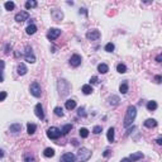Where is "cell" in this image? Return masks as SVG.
<instances>
[{
    "label": "cell",
    "mask_w": 162,
    "mask_h": 162,
    "mask_svg": "<svg viewBox=\"0 0 162 162\" xmlns=\"http://www.w3.org/2000/svg\"><path fill=\"white\" fill-rule=\"evenodd\" d=\"M98 71L100 74H106L108 71H109V67H108V65L106 64H100L98 66Z\"/></svg>",
    "instance_id": "cell-23"
},
{
    "label": "cell",
    "mask_w": 162,
    "mask_h": 162,
    "mask_svg": "<svg viewBox=\"0 0 162 162\" xmlns=\"http://www.w3.org/2000/svg\"><path fill=\"white\" fill-rule=\"evenodd\" d=\"M4 7H5L7 10H13V9L15 8V4L13 3V1H7V3L4 4Z\"/></svg>",
    "instance_id": "cell-34"
},
{
    "label": "cell",
    "mask_w": 162,
    "mask_h": 162,
    "mask_svg": "<svg viewBox=\"0 0 162 162\" xmlns=\"http://www.w3.org/2000/svg\"><path fill=\"white\" fill-rule=\"evenodd\" d=\"M77 114L80 115V117H82V118H84V117H86V113H85L84 108H80V109H79V112H77Z\"/></svg>",
    "instance_id": "cell-38"
},
{
    "label": "cell",
    "mask_w": 162,
    "mask_h": 162,
    "mask_svg": "<svg viewBox=\"0 0 162 162\" xmlns=\"http://www.w3.org/2000/svg\"><path fill=\"white\" fill-rule=\"evenodd\" d=\"M24 162H35V160L33 156H30L29 153H27V155L24 156Z\"/></svg>",
    "instance_id": "cell-35"
},
{
    "label": "cell",
    "mask_w": 162,
    "mask_h": 162,
    "mask_svg": "<svg viewBox=\"0 0 162 162\" xmlns=\"http://www.w3.org/2000/svg\"><path fill=\"white\" fill-rule=\"evenodd\" d=\"M37 7V1L35 0H29L25 3V9H32V8Z\"/></svg>",
    "instance_id": "cell-30"
},
{
    "label": "cell",
    "mask_w": 162,
    "mask_h": 162,
    "mask_svg": "<svg viewBox=\"0 0 162 162\" xmlns=\"http://www.w3.org/2000/svg\"><path fill=\"white\" fill-rule=\"evenodd\" d=\"M101 130H103V128L100 127V126H95V127H94V129H92V132H94L95 134L101 133Z\"/></svg>",
    "instance_id": "cell-37"
},
{
    "label": "cell",
    "mask_w": 162,
    "mask_h": 162,
    "mask_svg": "<svg viewBox=\"0 0 162 162\" xmlns=\"http://www.w3.org/2000/svg\"><path fill=\"white\" fill-rule=\"evenodd\" d=\"M143 153L142 152H134V153H132L130 155V157H129V160L132 162H135V161H138V160H142L143 158Z\"/></svg>",
    "instance_id": "cell-14"
},
{
    "label": "cell",
    "mask_w": 162,
    "mask_h": 162,
    "mask_svg": "<svg viewBox=\"0 0 162 162\" xmlns=\"http://www.w3.org/2000/svg\"><path fill=\"white\" fill-rule=\"evenodd\" d=\"M71 129H72V124H66V126H64V127H62V129H61V133H62V134H67L69 132H71Z\"/></svg>",
    "instance_id": "cell-29"
},
{
    "label": "cell",
    "mask_w": 162,
    "mask_h": 162,
    "mask_svg": "<svg viewBox=\"0 0 162 162\" xmlns=\"http://www.w3.org/2000/svg\"><path fill=\"white\" fill-rule=\"evenodd\" d=\"M4 66H5V62H4V61H0V82L4 81V75H3V72H4Z\"/></svg>",
    "instance_id": "cell-31"
},
{
    "label": "cell",
    "mask_w": 162,
    "mask_h": 162,
    "mask_svg": "<svg viewBox=\"0 0 162 162\" xmlns=\"http://www.w3.org/2000/svg\"><path fill=\"white\" fill-rule=\"evenodd\" d=\"M100 32L96 30V29H94V30H89L87 33H86V38L89 39V41H96L100 38Z\"/></svg>",
    "instance_id": "cell-9"
},
{
    "label": "cell",
    "mask_w": 162,
    "mask_h": 162,
    "mask_svg": "<svg viewBox=\"0 0 162 162\" xmlns=\"http://www.w3.org/2000/svg\"><path fill=\"white\" fill-rule=\"evenodd\" d=\"M72 143H74L75 146H77V141H76V139H72Z\"/></svg>",
    "instance_id": "cell-49"
},
{
    "label": "cell",
    "mask_w": 162,
    "mask_h": 162,
    "mask_svg": "<svg viewBox=\"0 0 162 162\" xmlns=\"http://www.w3.org/2000/svg\"><path fill=\"white\" fill-rule=\"evenodd\" d=\"M28 18H29L28 12H20V13L15 14V20L18 22V23H22V22H24V20H28Z\"/></svg>",
    "instance_id": "cell-11"
},
{
    "label": "cell",
    "mask_w": 162,
    "mask_h": 162,
    "mask_svg": "<svg viewBox=\"0 0 162 162\" xmlns=\"http://www.w3.org/2000/svg\"><path fill=\"white\" fill-rule=\"evenodd\" d=\"M117 71H118L119 74H126V72H127V66L124 64H119L117 66Z\"/></svg>",
    "instance_id": "cell-28"
},
{
    "label": "cell",
    "mask_w": 162,
    "mask_h": 162,
    "mask_svg": "<svg viewBox=\"0 0 162 162\" xmlns=\"http://www.w3.org/2000/svg\"><path fill=\"white\" fill-rule=\"evenodd\" d=\"M147 109L149 110V112H153V110H156L157 109V103L156 101H148L147 103Z\"/></svg>",
    "instance_id": "cell-25"
},
{
    "label": "cell",
    "mask_w": 162,
    "mask_h": 162,
    "mask_svg": "<svg viewBox=\"0 0 162 162\" xmlns=\"http://www.w3.org/2000/svg\"><path fill=\"white\" fill-rule=\"evenodd\" d=\"M120 162H132V161H130L129 158H123V160H122Z\"/></svg>",
    "instance_id": "cell-47"
},
{
    "label": "cell",
    "mask_w": 162,
    "mask_h": 162,
    "mask_svg": "<svg viewBox=\"0 0 162 162\" xmlns=\"http://www.w3.org/2000/svg\"><path fill=\"white\" fill-rule=\"evenodd\" d=\"M91 157V151L87 148H80L76 156V162H86Z\"/></svg>",
    "instance_id": "cell-2"
},
{
    "label": "cell",
    "mask_w": 162,
    "mask_h": 162,
    "mask_svg": "<svg viewBox=\"0 0 162 162\" xmlns=\"http://www.w3.org/2000/svg\"><path fill=\"white\" fill-rule=\"evenodd\" d=\"M119 91L122 94H127L128 92V84L127 82H123V84L119 86Z\"/></svg>",
    "instance_id": "cell-32"
},
{
    "label": "cell",
    "mask_w": 162,
    "mask_h": 162,
    "mask_svg": "<svg viewBox=\"0 0 162 162\" xmlns=\"http://www.w3.org/2000/svg\"><path fill=\"white\" fill-rule=\"evenodd\" d=\"M60 162H76V156L74 153H71V152H67V153L61 156Z\"/></svg>",
    "instance_id": "cell-8"
},
{
    "label": "cell",
    "mask_w": 162,
    "mask_h": 162,
    "mask_svg": "<svg viewBox=\"0 0 162 162\" xmlns=\"http://www.w3.org/2000/svg\"><path fill=\"white\" fill-rule=\"evenodd\" d=\"M53 112H55V114H56L57 117H64V109L61 106H56Z\"/></svg>",
    "instance_id": "cell-33"
},
{
    "label": "cell",
    "mask_w": 162,
    "mask_h": 162,
    "mask_svg": "<svg viewBox=\"0 0 162 162\" xmlns=\"http://www.w3.org/2000/svg\"><path fill=\"white\" fill-rule=\"evenodd\" d=\"M144 127H147V128H155L156 126H157V120L156 119H147V120H144Z\"/></svg>",
    "instance_id": "cell-15"
},
{
    "label": "cell",
    "mask_w": 162,
    "mask_h": 162,
    "mask_svg": "<svg viewBox=\"0 0 162 162\" xmlns=\"http://www.w3.org/2000/svg\"><path fill=\"white\" fill-rule=\"evenodd\" d=\"M114 48H115V47H114V44L112 42L106 43V46H105V51H106V52H113Z\"/></svg>",
    "instance_id": "cell-36"
},
{
    "label": "cell",
    "mask_w": 162,
    "mask_h": 162,
    "mask_svg": "<svg viewBox=\"0 0 162 162\" xmlns=\"http://www.w3.org/2000/svg\"><path fill=\"white\" fill-rule=\"evenodd\" d=\"M61 34V29L58 28H51L48 30V33H47V38H48L49 41H55L56 38H58Z\"/></svg>",
    "instance_id": "cell-7"
},
{
    "label": "cell",
    "mask_w": 162,
    "mask_h": 162,
    "mask_svg": "<svg viewBox=\"0 0 162 162\" xmlns=\"http://www.w3.org/2000/svg\"><path fill=\"white\" fill-rule=\"evenodd\" d=\"M58 91L61 96H66L70 92V84L66 80H60L58 81Z\"/></svg>",
    "instance_id": "cell-3"
},
{
    "label": "cell",
    "mask_w": 162,
    "mask_h": 162,
    "mask_svg": "<svg viewBox=\"0 0 162 162\" xmlns=\"http://www.w3.org/2000/svg\"><path fill=\"white\" fill-rule=\"evenodd\" d=\"M156 142H157V144H158V146H161V144H162V138H161V137H160V138H157V141H156Z\"/></svg>",
    "instance_id": "cell-44"
},
{
    "label": "cell",
    "mask_w": 162,
    "mask_h": 162,
    "mask_svg": "<svg viewBox=\"0 0 162 162\" xmlns=\"http://www.w3.org/2000/svg\"><path fill=\"white\" fill-rule=\"evenodd\" d=\"M61 129H58L57 127H49L47 129V137L49 139H58L61 137Z\"/></svg>",
    "instance_id": "cell-4"
},
{
    "label": "cell",
    "mask_w": 162,
    "mask_h": 162,
    "mask_svg": "<svg viewBox=\"0 0 162 162\" xmlns=\"http://www.w3.org/2000/svg\"><path fill=\"white\" fill-rule=\"evenodd\" d=\"M27 71H28V69H27V66H25L24 64H20L19 66H18V74H19L20 76L25 75V74H27Z\"/></svg>",
    "instance_id": "cell-20"
},
{
    "label": "cell",
    "mask_w": 162,
    "mask_h": 162,
    "mask_svg": "<svg viewBox=\"0 0 162 162\" xmlns=\"http://www.w3.org/2000/svg\"><path fill=\"white\" fill-rule=\"evenodd\" d=\"M1 157H4V151H3V149H0V158H1Z\"/></svg>",
    "instance_id": "cell-48"
},
{
    "label": "cell",
    "mask_w": 162,
    "mask_h": 162,
    "mask_svg": "<svg viewBox=\"0 0 162 162\" xmlns=\"http://www.w3.org/2000/svg\"><path fill=\"white\" fill-rule=\"evenodd\" d=\"M34 113L37 115V118L39 119H44V112H43V106L41 104H37L34 108Z\"/></svg>",
    "instance_id": "cell-13"
},
{
    "label": "cell",
    "mask_w": 162,
    "mask_h": 162,
    "mask_svg": "<svg viewBox=\"0 0 162 162\" xmlns=\"http://www.w3.org/2000/svg\"><path fill=\"white\" fill-rule=\"evenodd\" d=\"M79 134H80L81 138H87V137H89V130H87L86 128H80Z\"/></svg>",
    "instance_id": "cell-27"
},
{
    "label": "cell",
    "mask_w": 162,
    "mask_h": 162,
    "mask_svg": "<svg viewBox=\"0 0 162 162\" xmlns=\"http://www.w3.org/2000/svg\"><path fill=\"white\" fill-rule=\"evenodd\" d=\"M81 90H82V92H84L85 95H90V94H92V91H94L92 87H91V85H84Z\"/></svg>",
    "instance_id": "cell-21"
},
{
    "label": "cell",
    "mask_w": 162,
    "mask_h": 162,
    "mask_svg": "<svg viewBox=\"0 0 162 162\" xmlns=\"http://www.w3.org/2000/svg\"><path fill=\"white\" fill-rule=\"evenodd\" d=\"M35 129H37L35 124H33V123H28L27 124V132H28V134H34Z\"/></svg>",
    "instance_id": "cell-24"
},
{
    "label": "cell",
    "mask_w": 162,
    "mask_h": 162,
    "mask_svg": "<svg viewBox=\"0 0 162 162\" xmlns=\"http://www.w3.org/2000/svg\"><path fill=\"white\" fill-rule=\"evenodd\" d=\"M114 133H115V129L113 127H110L108 129V133H106V137H108V141L110 142H114Z\"/></svg>",
    "instance_id": "cell-16"
},
{
    "label": "cell",
    "mask_w": 162,
    "mask_h": 162,
    "mask_svg": "<svg viewBox=\"0 0 162 162\" xmlns=\"http://www.w3.org/2000/svg\"><path fill=\"white\" fill-rule=\"evenodd\" d=\"M99 82V79L96 77V76H92L91 79H90V84H98Z\"/></svg>",
    "instance_id": "cell-39"
},
{
    "label": "cell",
    "mask_w": 162,
    "mask_h": 162,
    "mask_svg": "<svg viewBox=\"0 0 162 162\" xmlns=\"http://www.w3.org/2000/svg\"><path fill=\"white\" fill-rule=\"evenodd\" d=\"M51 15H52V18H53L56 22H61V20H62V18H64V13H62L61 10H58V9L52 10Z\"/></svg>",
    "instance_id": "cell-12"
},
{
    "label": "cell",
    "mask_w": 162,
    "mask_h": 162,
    "mask_svg": "<svg viewBox=\"0 0 162 162\" xmlns=\"http://www.w3.org/2000/svg\"><path fill=\"white\" fill-rule=\"evenodd\" d=\"M65 106H66V109H67V110H72V109H75V108H76V101H75V100H72V99H70V100H67V101H66Z\"/></svg>",
    "instance_id": "cell-17"
},
{
    "label": "cell",
    "mask_w": 162,
    "mask_h": 162,
    "mask_svg": "<svg viewBox=\"0 0 162 162\" xmlns=\"http://www.w3.org/2000/svg\"><path fill=\"white\" fill-rule=\"evenodd\" d=\"M110 153H112V152H110V151H109V149H106L105 152H104V153H103V156H104V157H108V156L110 155Z\"/></svg>",
    "instance_id": "cell-43"
},
{
    "label": "cell",
    "mask_w": 162,
    "mask_h": 162,
    "mask_svg": "<svg viewBox=\"0 0 162 162\" xmlns=\"http://www.w3.org/2000/svg\"><path fill=\"white\" fill-rule=\"evenodd\" d=\"M24 58H25V61L29 62V64H34L35 62V57L33 55V52H32V48L27 46L25 47V52H24Z\"/></svg>",
    "instance_id": "cell-6"
},
{
    "label": "cell",
    "mask_w": 162,
    "mask_h": 162,
    "mask_svg": "<svg viewBox=\"0 0 162 162\" xmlns=\"http://www.w3.org/2000/svg\"><path fill=\"white\" fill-rule=\"evenodd\" d=\"M29 91H30V94H32L34 98H39V96L42 95V89H41V85L38 84L37 81L32 82L30 87H29Z\"/></svg>",
    "instance_id": "cell-5"
},
{
    "label": "cell",
    "mask_w": 162,
    "mask_h": 162,
    "mask_svg": "<svg viewBox=\"0 0 162 162\" xmlns=\"http://www.w3.org/2000/svg\"><path fill=\"white\" fill-rule=\"evenodd\" d=\"M25 32H27V34H29V35L34 34L35 32H37V27H35L34 24H29L28 27L25 28Z\"/></svg>",
    "instance_id": "cell-19"
},
{
    "label": "cell",
    "mask_w": 162,
    "mask_h": 162,
    "mask_svg": "<svg viewBox=\"0 0 162 162\" xmlns=\"http://www.w3.org/2000/svg\"><path fill=\"white\" fill-rule=\"evenodd\" d=\"M135 117H137V108L134 105H129L127 109V113H126V118H124L123 126L124 127H129L132 124V122L135 119Z\"/></svg>",
    "instance_id": "cell-1"
},
{
    "label": "cell",
    "mask_w": 162,
    "mask_h": 162,
    "mask_svg": "<svg viewBox=\"0 0 162 162\" xmlns=\"http://www.w3.org/2000/svg\"><path fill=\"white\" fill-rule=\"evenodd\" d=\"M22 129V126L19 123H14V124H12L10 126V132H13V133H18V132H20Z\"/></svg>",
    "instance_id": "cell-22"
},
{
    "label": "cell",
    "mask_w": 162,
    "mask_h": 162,
    "mask_svg": "<svg viewBox=\"0 0 162 162\" xmlns=\"http://www.w3.org/2000/svg\"><path fill=\"white\" fill-rule=\"evenodd\" d=\"M120 103V99L119 96H117V95H112L110 98H109V104L110 105H118Z\"/></svg>",
    "instance_id": "cell-18"
},
{
    "label": "cell",
    "mask_w": 162,
    "mask_h": 162,
    "mask_svg": "<svg viewBox=\"0 0 162 162\" xmlns=\"http://www.w3.org/2000/svg\"><path fill=\"white\" fill-rule=\"evenodd\" d=\"M10 48H12V46H10V44L8 43L7 46H5V53H7V55L9 53V49H10Z\"/></svg>",
    "instance_id": "cell-42"
},
{
    "label": "cell",
    "mask_w": 162,
    "mask_h": 162,
    "mask_svg": "<svg viewBox=\"0 0 162 162\" xmlns=\"http://www.w3.org/2000/svg\"><path fill=\"white\" fill-rule=\"evenodd\" d=\"M81 13H84L85 15H87V12H86V9H84V8H82V9H80V14H81Z\"/></svg>",
    "instance_id": "cell-45"
},
{
    "label": "cell",
    "mask_w": 162,
    "mask_h": 162,
    "mask_svg": "<svg viewBox=\"0 0 162 162\" xmlns=\"http://www.w3.org/2000/svg\"><path fill=\"white\" fill-rule=\"evenodd\" d=\"M43 155L46 156V157H53L55 156V149L53 148H46L44 149V152H43Z\"/></svg>",
    "instance_id": "cell-26"
},
{
    "label": "cell",
    "mask_w": 162,
    "mask_h": 162,
    "mask_svg": "<svg viewBox=\"0 0 162 162\" xmlns=\"http://www.w3.org/2000/svg\"><path fill=\"white\" fill-rule=\"evenodd\" d=\"M5 99H7V92L1 91L0 92V101H3V100H5Z\"/></svg>",
    "instance_id": "cell-40"
},
{
    "label": "cell",
    "mask_w": 162,
    "mask_h": 162,
    "mask_svg": "<svg viewBox=\"0 0 162 162\" xmlns=\"http://www.w3.org/2000/svg\"><path fill=\"white\" fill-rule=\"evenodd\" d=\"M81 56L80 55H72L70 58V65L72 66V67H77V66H80L81 65Z\"/></svg>",
    "instance_id": "cell-10"
},
{
    "label": "cell",
    "mask_w": 162,
    "mask_h": 162,
    "mask_svg": "<svg viewBox=\"0 0 162 162\" xmlns=\"http://www.w3.org/2000/svg\"><path fill=\"white\" fill-rule=\"evenodd\" d=\"M161 80H162L161 75H157V76H155V81L157 82V84H161Z\"/></svg>",
    "instance_id": "cell-41"
},
{
    "label": "cell",
    "mask_w": 162,
    "mask_h": 162,
    "mask_svg": "<svg viewBox=\"0 0 162 162\" xmlns=\"http://www.w3.org/2000/svg\"><path fill=\"white\" fill-rule=\"evenodd\" d=\"M161 60H162V56H161V55H158V56L156 57V61H157V62H161Z\"/></svg>",
    "instance_id": "cell-46"
}]
</instances>
